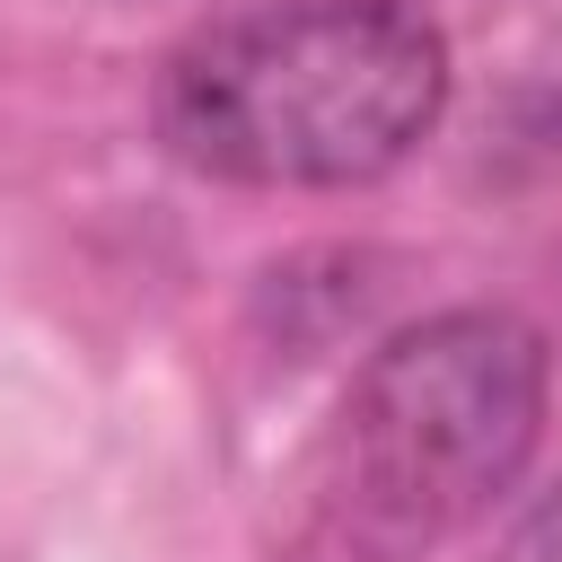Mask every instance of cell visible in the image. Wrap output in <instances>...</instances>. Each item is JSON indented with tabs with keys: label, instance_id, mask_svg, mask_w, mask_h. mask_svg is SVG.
Returning a JSON list of instances; mask_svg holds the SVG:
<instances>
[{
	"label": "cell",
	"instance_id": "2",
	"mask_svg": "<svg viewBox=\"0 0 562 562\" xmlns=\"http://www.w3.org/2000/svg\"><path fill=\"white\" fill-rule=\"evenodd\" d=\"M544 439V334L509 307H448L369 351L342 395V474L360 518L448 536L483 518Z\"/></svg>",
	"mask_w": 562,
	"mask_h": 562
},
{
	"label": "cell",
	"instance_id": "1",
	"mask_svg": "<svg viewBox=\"0 0 562 562\" xmlns=\"http://www.w3.org/2000/svg\"><path fill=\"white\" fill-rule=\"evenodd\" d=\"M448 105V35L422 0H263L158 61V140L220 184H369Z\"/></svg>",
	"mask_w": 562,
	"mask_h": 562
},
{
	"label": "cell",
	"instance_id": "3",
	"mask_svg": "<svg viewBox=\"0 0 562 562\" xmlns=\"http://www.w3.org/2000/svg\"><path fill=\"white\" fill-rule=\"evenodd\" d=\"M501 562H562V483L518 518V536L501 544Z\"/></svg>",
	"mask_w": 562,
	"mask_h": 562
}]
</instances>
